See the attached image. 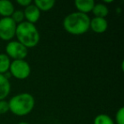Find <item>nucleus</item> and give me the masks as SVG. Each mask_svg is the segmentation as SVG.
Listing matches in <instances>:
<instances>
[{"instance_id":"nucleus-11","label":"nucleus","mask_w":124,"mask_h":124,"mask_svg":"<svg viewBox=\"0 0 124 124\" xmlns=\"http://www.w3.org/2000/svg\"><path fill=\"white\" fill-rule=\"evenodd\" d=\"M11 89L10 83L3 74H0V100H3L9 94Z\"/></svg>"},{"instance_id":"nucleus-1","label":"nucleus","mask_w":124,"mask_h":124,"mask_svg":"<svg viewBox=\"0 0 124 124\" xmlns=\"http://www.w3.org/2000/svg\"><path fill=\"white\" fill-rule=\"evenodd\" d=\"M90 18L88 15L80 12H72L67 15L63 21V26L68 33L79 36L89 30Z\"/></svg>"},{"instance_id":"nucleus-20","label":"nucleus","mask_w":124,"mask_h":124,"mask_svg":"<svg viewBox=\"0 0 124 124\" xmlns=\"http://www.w3.org/2000/svg\"><path fill=\"white\" fill-rule=\"evenodd\" d=\"M18 124H29V123H27V122H19Z\"/></svg>"},{"instance_id":"nucleus-14","label":"nucleus","mask_w":124,"mask_h":124,"mask_svg":"<svg viewBox=\"0 0 124 124\" xmlns=\"http://www.w3.org/2000/svg\"><path fill=\"white\" fill-rule=\"evenodd\" d=\"M11 61L6 54H0V74H5L9 70Z\"/></svg>"},{"instance_id":"nucleus-2","label":"nucleus","mask_w":124,"mask_h":124,"mask_svg":"<svg viewBox=\"0 0 124 124\" xmlns=\"http://www.w3.org/2000/svg\"><path fill=\"white\" fill-rule=\"evenodd\" d=\"M16 37L17 41L26 48H34L40 41V34L34 24L23 21L16 26Z\"/></svg>"},{"instance_id":"nucleus-8","label":"nucleus","mask_w":124,"mask_h":124,"mask_svg":"<svg viewBox=\"0 0 124 124\" xmlns=\"http://www.w3.org/2000/svg\"><path fill=\"white\" fill-rule=\"evenodd\" d=\"M108 28V22L105 18L93 17L90 20L89 29L95 33H104Z\"/></svg>"},{"instance_id":"nucleus-10","label":"nucleus","mask_w":124,"mask_h":124,"mask_svg":"<svg viewBox=\"0 0 124 124\" xmlns=\"http://www.w3.org/2000/svg\"><path fill=\"white\" fill-rule=\"evenodd\" d=\"M15 11V7L12 2L9 0H0V16L2 18L11 17Z\"/></svg>"},{"instance_id":"nucleus-17","label":"nucleus","mask_w":124,"mask_h":124,"mask_svg":"<svg viewBox=\"0 0 124 124\" xmlns=\"http://www.w3.org/2000/svg\"><path fill=\"white\" fill-rule=\"evenodd\" d=\"M116 124H124V107L122 106L118 109L116 113Z\"/></svg>"},{"instance_id":"nucleus-18","label":"nucleus","mask_w":124,"mask_h":124,"mask_svg":"<svg viewBox=\"0 0 124 124\" xmlns=\"http://www.w3.org/2000/svg\"><path fill=\"white\" fill-rule=\"evenodd\" d=\"M9 110V102L6 101L5 100H0V115L7 113Z\"/></svg>"},{"instance_id":"nucleus-3","label":"nucleus","mask_w":124,"mask_h":124,"mask_svg":"<svg viewBox=\"0 0 124 124\" xmlns=\"http://www.w3.org/2000/svg\"><path fill=\"white\" fill-rule=\"evenodd\" d=\"M8 102L9 110L18 116L28 115L35 106L34 97L29 93H18Z\"/></svg>"},{"instance_id":"nucleus-7","label":"nucleus","mask_w":124,"mask_h":124,"mask_svg":"<svg viewBox=\"0 0 124 124\" xmlns=\"http://www.w3.org/2000/svg\"><path fill=\"white\" fill-rule=\"evenodd\" d=\"M23 13H24L25 19L26 20V21L31 24H35L38 22L41 16V11L34 4H31L29 6L25 8Z\"/></svg>"},{"instance_id":"nucleus-15","label":"nucleus","mask_w":124,"mask_h":124,"mask_svg":"<svg viewBox=\"0 0 124 124\" xmlns=\"http://www.w3.org/2000/svg\"><path fill=\"white\" fill-rule=\"evenodd\" d=\"M93 124H115V122L107 114H99L95 116Z\"/></svg>"},{"instance_id":"nucleus-13","label":"nucleus","mask_w":124,"mask_h":124,"mask_svg":"<svg viewBox=\"0 0 124 124\" xmlns=\"http://www.w3.org/2000/svg\"><path fill=\"white\" fill-rule=\"evenodd\" d=\"M34 4L40 11H48L54 6V0H35Z\"/></svg>"},{"instance_id":"nucleus-6","label":"nucleus","mask_w":124,"mask_h":124,"mask_svg":"<svg viewBox=\"0 0 124 124\" xmlns=\"http://www.w3.org/2000/svg\"><path fill=\"white\" fill-rule=\"evenodd\" d=\"M17 25L10 17L0 19V38L4 41H10L16 37Z\"/></svg>"},{"instance_id":"nucleus-4","label":"nucleus","mask_w":124,"mask_h":124,"mask_svg":"<svg viewBox=\"0 0 124 124\" xmlns=\"http://www.w3.org/2000/svg\"><path fill=\"white\" fill-rule=\"evenodd\" d=\"M9 71L11 77H14L19 80H24L31 74V66L25 60H13L9 66Z\"/></svg>"},{"instance_id":"nucleus-5","label":"nucleus","mask_w":124,"mask_h":124,"mask_svg":"<svg viewBox=\"0 0 124 124\" xmlns=\"http://www.w3.org/2000/svg\"><path fill=\"white\" fill-rule=\"evenodd\" d=\"M6 54L14 60H25L28 54V48L18 41H10L5 47Z\"/></svg>"},{"instance_id":"nucleus-12","label":"nucleus","mask_w":124,"mask_h":124,"mask_svg":"<svg viewBox=\"0 0 124 124\" xmlns=\"http://www.w3.org/2000/svg\"><path fill=\"white\" fill-rule=\"evenodd\" d=\"M93 12L94 17L105 18L109 14V9L105 4H95L93 8Z\"/></svg>"},{"instance_id":"nucleus-9","label":"nucleus","mask_w":124,"mask_h":124,"mask_svg":"<svg viewBox=\"0 0 124 124\" xmlns=\"http://www.w3.org/2000/svg\"><path fill=\"white\" fill-rule=\"evenodd\" d=\"M74 4L78 12L88 15V13L92 12L95 2L93 0H76Z\"/></svg>"},{"instance_id":"nucleus-19","label":"nucleus","mask_w":124,"mask_h":124,"mask_svg":"<svg viewBox=\"0 0 124 124\" xmlns=\"http://www.w3.org/2000/svg\"><path fill=\"white\" fill-rule=\"evenodd\" d=\"M17 4H19V5L22 6V7L26 8L31 4V0H17Z\"/></svg>"},{"instance_id":"nucleus-16","label":"nucleus","mask_w":124,"mask_h":124,"mask_svg":"<svg viewBox=\"0 0 124 124\" xmlns=\"http://www.w3.org/2000/svg\"><path fill=\"white\" fill-rule=\"evenodd\" d=\"M10 18L15 21V23L16 25H18L24 21L25 20L24 13H23L22 10H15Z\"/></svg>"}]
</instances>
